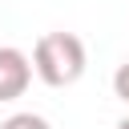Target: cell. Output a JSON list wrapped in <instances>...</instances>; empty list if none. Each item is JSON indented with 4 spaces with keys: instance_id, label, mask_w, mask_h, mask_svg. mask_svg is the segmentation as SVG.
I'll use <instances>...</instances> for the list:
<instances>
[{
    "instance_id": "cell-1",
    "label": "cell",
    "mask_w": 129,
    "mask_h": 129,
    "mask_svg": "<svg viewBox=\"0 0 129 129\" xmlns=\"http://www.w3.org/2000/svg\"><path fill=\"white\" fill-rule=\"evenodd\" d=\"M89 52L85 40L77 32H44L32 48V73L48 85V89H69L85 77Z\"/></svg>"
},
{
    "instance_id": "cell-2",
    "label": "cell",
    "mask_w": 129,
    "mask_h": 129,
    "mask_svg": "<svg viewBox=\"0 0 129 129\" xmlns=\"http://www.w3.org/2000/svg\"><path fill=\"white\" fill-rule=\"evenodd\" d=\"M28 81H32V60L12 48V44H0V101H16L28 93Z\"/></svg>"
},
{
    "instance_id": "cell-3",
    "label": "cell",
    "mask_w": 129,
    "mask_h": 129,
    "mask_svg": "<svg viewBox=\"0 0 129 129\" xmlns=\"http://www.w3.org/2000/svg\"><path fill=\"white\" fill-rule=\"evenodd\" d=\"M0 129H52V125H48L40 113H12Z\"/></svg>"
},
{
    "instance_id": "cell-4",
    "label": "cell",
    "mask_w": 129,
    "mask_h": 129,
    "mask_svg": "<svg viewBox=\"0 0 129 129\" xmlns=\"http://www.w3.org/2000/svg\"><path fill=\"white\" fill-rule=\"evenodd\" d=\"M113 93H117V97H121V101L129 105V60H125V64H121V69L113 73Z\"/></svg>"
},
{
    "instance_id": "cell-5",
    "label": "cell",
    "mask_w": 129,
    "mask_h": 129,
    "mask_svg": "<svg viewBox=\"0 0 129 129\" xmlns=\"http://www.w3.org/2000/svg\"><path fill=\"white\" fill-rule=\"evenodd\" d=\"M117 129H129V117H121V121H117Z\"/></svg>"
}]
</instances>
